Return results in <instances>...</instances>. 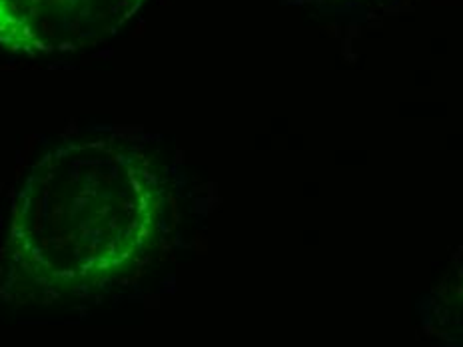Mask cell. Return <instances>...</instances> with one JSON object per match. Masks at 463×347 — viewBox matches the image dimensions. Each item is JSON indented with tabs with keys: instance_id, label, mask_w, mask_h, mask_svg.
<instances>
[{
	"instance_id": "6da1fadb",
	"label": "cell",
	"mask_w": 463,
	"mask_h": 347,
	"mask_svg": "<svg viewBox=\"0 0 463 347\" xmlns=\"http://www.w3.org/2000/svg\"><path fill=\"white\" fill-rule=\"evenodd\" d=\"M162 190L130 142H69L28 170L13 202L8 262L41 292H74L128 269L152 244Z\"/></svg>"
},
{
	"instance_id": "7a4b0ae2",
	"label": "cell",
	"mask_w": 463,
	"mask_h": 347,
	"mask_svg": "<svg viewBox=\"0 0 463 347\" xmlns=\"http://www.w3.org/2000/svg\"><path fill=\"white\" fill-rule=\"evenodd\" d=\"M144 0H0V46L23 54L76 52L110 41Z\"/></svg>"
}]
</instances>
